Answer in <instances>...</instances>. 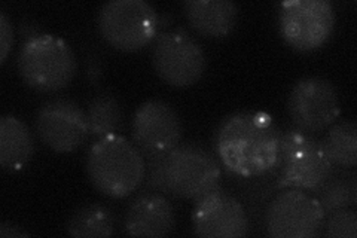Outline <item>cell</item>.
Returning a JSON list of instances; mask_svg holds the SVG:
<instances>
[{
  "label": "cell",
  "instance_id": "1",
  "mask_svg": "<svg viewBox=\"0 0 357 238\" xmlns=\"http://www.w3.org/2000/svg\"><path fill=\"white\" fill-rule=\"evenodd\" d=\"M283 130L259 110H238L225 117L215 131V152L228 172L256 177L280 164Z\"/></svg>",
  "mask_w": 357,
  "mask_h": 238
},
{
  "label": "cell",
  "instance_id": "2",
  "mask_svg": "<svg viewBox=\"0 0 357 238\" xmlns=\"http://www.w3.org/2000/svg\"><path fill=\"white\" fill-rule=\"evenodd\" d=\"M89 182L110 198H126L144 180V158L137 146L119 134L98 139L85 160Z\"/></svg>",
  "mask_w": 357,
  "mask_h": 238
},
{
  "label": "cell",
  "instance_id": "3",
  "mask_svg": "<svg viewBox=\"0 0 357 238\" xmlns=\"http://www.w3.org/2000/svg\"><path fill=\"white\" fill-rule=\"evenodd\" d=\"M17 70L27 87L55 93L69 85L77 73V60L64 39L50 33L26 39L18 54Z\"/></svg>",
  "mask_w": 357,
  "mask_h": 238
},
{
  "label": "cell",
  "instance_id": "4",
  "mask_svg": "<svg viewBox=\"0 0 357 238\" xmlns=\"http://www.w3.org/2000/svg\"><path fill=\"white\" fill-rule=\"evenodd\" d=\"M97 27L112 48L136 52L158 38L160 17L146 0H110L98 9Z\"/></svg>",
  "mask_w": 357,
  "mask_h": 238
},
{
  "label": "cell",
  "instance_id": "5",
  "mask_svg": "<svg viewBox=\"0 0 357 238\" xmlns=\"http://www.w3.org/2000/svg\"><path fill=\"white\" fill-rule=\"evenodd\" d=\"M278 186L316 192L333 173V165L314 135L296 127L283 131Z\"/></svg>",
  "mask_w": 357,
  "mask_h": 238
},
{
  "label": "cell",
  "instance_id": "6",
  "mask_svg": "<svg viewBox=\"0 0 357 238\" xmlns=\"http://www.w3.org/2000/svg\"><path fill=\"white\" fill-rule=\"evenodd\" d=\"M170 195L198 200L220 188L222 170L215 154L195 142H181L165 156Z\"/></svg>",
  "mask_w": 357,
  "mask_h": 238
},
{
  "label": "cell",
  "instance_id": "7",
  "mask_svg": "<svg viewBox=\"0 0 357 238\" xmlns=\"http://www.w3.org/2000/svg\"><path fill=\"white\" fill-rule=\"evenodd\" d=\"M152 64L161 81L174 88H186L203 77L207 59L195 38L183 29H174L155 39Z\"/></svg>",
  "mask_w": 357,
  "mask_h": 238
},
{
  "label": "cell",
  "instance_id": "8",
  "mask_svg": "<svg viewBox=\"0 0 357 238\" xmlns=\"http://www.w3.org/2000/svg\"><path fill=\"white\" fill-rule=\"evenodd\" d=\"M337 15L328 0H289L283 2L278 27L283 40L298 52H312L332 36Z\"/></svg>",
  "mask_w": 357,
  "mask_h": 238
},
{
  "label": "cell",
  "instance_id": "9",
  "mask_svg": "<svg viewBox=\"0 0 357 238\" xmlns=\"http://www.w3.org/2000/svg\"><path fill=\"white\" fill-rule=\"evenodd\" d=\"M325 219L317 198L305 191L284 188L268 204L265 228L274 238H311L321 232Z\"/></svg>",
  "mask_w": 357,
  "mask_h": 238
},
{
  "label": "cell",
  "instance_id": "10",
  "mask_svg": "<svg viewBox=\"0 0 357 238\" xmlns=\"http://www.w3.org/2000/svg\"><path fill=\"white\" fill-rule=\"evenodd\" d=\"M287 112L294 127L305 133L316 134L329 128L341 112L337 87L321 76L301 77L290 89Z\"/></svg>",
  "mask_w": 357,
  "mask_h": 238
},
{
  "label": "cell",
  "instance_id": "11",
  "mask_svg": "<svg viewBox=\"0 0 357 238\" xmlns=\"http://www.w3.org/2000/svg\"><path fill=\"white\" fill-rule=\"evenodd\" d=\"M35 131L39 140L51 151L76 152L89 135L86 110L70 98H50L36 112Z\"/></svg>",
  "mask_w": 357,
  "mask_h": 238
},
{
  "label": "cell",
  "instance_id": "12",
  "mask_svg": "<svg viewBox=\"0 0 357 238\" xmlns=\"http://www.w3.org/2000/svg\"><path fill=\"white\" fill-rule=\"evenodd\" d=\"M183 139V124L176 109L160 98H151L134 112L131 142L142 155L169 154Z\"/></svg>",
  "mask_w": 357,
  "mask_h": 238
},
{
  "label": "cell",
  "instance_id": "13",
  "mask_svg": "<svg viewBox=\"0 0 357 238\" xmlns=\"http://www.w3.org/2000/svg\"><path fill=\"white\" fill-rule=\"evenodd\" d=\"M191 221L192 232L203 238H241L250 228L243 204L220 188L195 200Z\"/></svg>",
  "mask_w": 357,
  "mask_h": 238
},
{
  "label": "cell",
  "instance_id": "14",
  "mask_svg": "<svg viewBox=\"0 0 357 238\" xmlns=\"http://www.w3.org/2000/svg\"><path fill=\"white\" fill-rule=\"evenodd\" d=\"M176 226L173 204L161 192H143L134 198L126 211L124 230L131 237L170 235Z\"/></svg>",
  "mask_w": 357,
  "mask_h": 238
},
{
  "label": "cell",
  "instance_id": "15",
  "mask_svg": "<svg viewBox=\"0 0 357 238\" xmlns=\"http://www.w3.org/2000/svg\"><path fill=\"white\" fill-rule=\"evenodd\" d=\"M182 9L191 27L204 38L228 36L238 18V6L231 0H186Z\"/></svg>",
  "mask_w": 357,
  "mask_h": 238
},
{
  "label": "cell",
  "instance_id": "16",
  "mask_svg": "<svg viewBox=\"0 0 357 238\" xmlns=\"http://www.w3.org/2000/svg\"><path fill=\"white\" fill-rule=\"evenodd\" d=\"M35 155V139L24 122L14 115L0 119V167L8 173L24 170Z\"/></svg>",
  "mask_w": 357,
  "mask_h": 238
},
{
  "label": "cell",
  "instance_id": "17",
  "mask_svg": "<svg viewBox=\"0 0 357 238\" xmlns=\"http://www.w3.org/2000/svg\"><path fill=\"white\" fill-rule=\"evenodd\" d=\"M116 218L110 207L102 202H88L77 207L66 222V232L76 238L112 237Z\"/></svg>",
  "mask_w": 357,
  "mask_h": 238
},
{
  "label": "cell",
  "instance_id": "18",
  "mask_svg": "<svg viewBox=\"0 0 357 238\" xmlns=\"http://www.w3.org/2000/svg\"><path fill=\"white\" fill-rule=\"evenodd\" d=\"M89 135L103 139L118 134L124 122V109L121 101L112 93H100L93 97L86 107Z\"/></svg>",
  "mask_w": 357,
  "mask_h": 238
},
{
  "label": "cell",
  "instance_id": "19",
  "mask_svg": "<svg viewBox=\"0 0 357 238\" xmlns=\"http://www.w3.org/2000/svg\"><path fill=\"white\" fill-rule=\"evenodd\" d=\"M320 142L333 167L351 170L357 165V126L354 121L333 122L325 139Z\"/></svg>",
  "mask_w": 357,
  "mask_h": 238
},
{
  "label": "cell",
  "instance_id": "20",
  "mask_svg": "<svg viewBox=\"0 0 357 238\" xmlns=\"http://www.w3.org/2000/svg\"><path fill=\"white\" fill-rule=\"evenodd\" d=\"M325 214L357 206V176L354 172L332 173L316 192Z\"/></svg>",
  "mask_w": 357,
  "mask_h": 238
},
{
  "label": "cell",
  "instance_id": "21",
  "mask_svg": "<svg viewBox=\"0 0 357 238\" xmlns=\"http://www.w3.org/2000/svg\"><path fill=\"white\" fill-rule=\"evenodd\" d=\"M323 228H325V235L331 238H356L357 214L354 209H344L326 214Z\"/></svg>",
  "mask_w": 357,
  "mask_h": 238
},
{
  "label": "cell",
  "instance_id": "22",
  "mask_svg": "<svg viewBox=\"0 0 357 238\" xmlns=\"http://www.w3.org/2000/svg\"><path fill=\"white\" fill-rule=\"evenodd\" d=\"M165 156L167 154H149L144 158V180L143 184L148 189L161 192L164 195H170L169 182H167L165 172Z\"/></svg>",
  "mask_w": 357,
  "mask_h": 238
},
{
  "label": "cell",
  "instance_id": "23",
  "mask_svg": "<svg viewBox=\"0 0 357 238\" xmlns=\"http://www.w3.org/2000/svg\"><path fill=\"white\" fill-rule=\"evenodd\" d=\"M14 45V27L5 10L0 13V63H5Z\"/></svg>",
  "mask_w": 357,
  "mask_h": 238
},
{
  "label": "cell",
  "instance_id": "24",
  "mask_svg": "<svg viewBox=\"0 0 357 238\" xmlns=\"http://www.w3.org/2000/svg\"><path fill=\"white\" fill-rule=\"evenodd\" d=\"M0 237H3V238H24V237H30V234L22 230L21 226H18L13 222H3V223H0Z\"/></svg>",
  "mask_w": 357,
  "mask_h": 238
},
{
  "label": "cell",
  "instance_id": "25",
  "mask_svg": "<svg viewBox=\"0 0 357 238\" xmlns=\"http://www.w3.org/2000/svg\"><path fill=\"white\" fill-rule=\"evenodd\" d=\"M88 79L93 85H97L100 81V76H102V63L97 59V57H89L88 59Z\"/></svg>",
  "mask_w": 357,
  "mask_h": 238
}]
</instances>
